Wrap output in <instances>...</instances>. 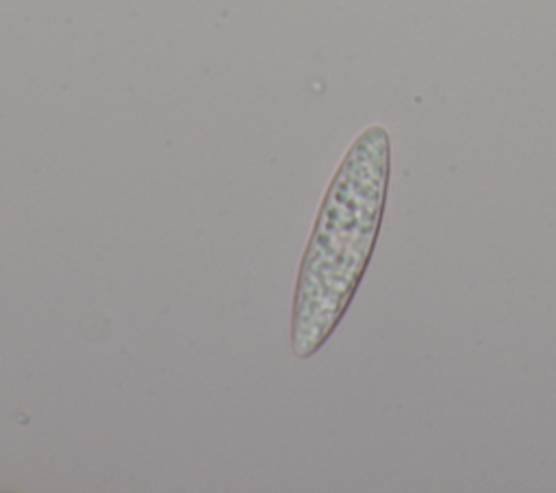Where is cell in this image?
<instances>
[{"instance_id": "obj_1", "label": "cell", "mask_w": 556, "mask_h": 493, "mask_svg": "<svg viewBox=\"0 0 556 493\" xmlns=\"http://www.w3.org/2000/svg\"><path fill=\"white\" fill-rule=\"evenodd\" d=\"M389 163L387 128L367 126L328 185L295 282L291 345L300 358L324 345L367 269L384 213Z\"/></svg>"}]
</instances>
